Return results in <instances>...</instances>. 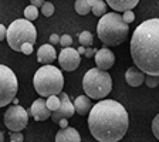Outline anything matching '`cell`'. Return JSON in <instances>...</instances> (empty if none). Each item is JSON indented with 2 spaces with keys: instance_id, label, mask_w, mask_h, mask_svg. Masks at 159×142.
Listing matches in <instances>:
<instances>
[{
  "instance_id": "1",
  "label": "cell",
  "mask_w": 159,
  "mask_h": 142,
  "mask_svg": "<svg viewBox=\"0 0 159 142\" xmlns=\"http://www.w3.org/2000/svg\"><path fill=\"white\" fill-rule=\"evenodd\" d=\"M128 112L122 104L114 99H102L89 109V132L99 142H118L128 131Z\"/></svg>"
},
{
  "instance_id": "2",
  "label": "cell",
  "mask_w": 159,
  "mask_h": 142,
  "mask_svg": "<svg viewBox=\"0 0 159 142\" xmlns=\"http://www.w3.org/2000/svg\"><path fill=\"white\" fill-rule=\"evenodd\" d=\"M131 57L146 76H159V20L149 19L135 29L131 39Z\"/></svg>"
},
{
  "instance_id": "3",
  "label": "cell",
  "mask_w": 159,
  "mask_h": 142,
  "mask_svg": "<svg viewBox=\"0 0 159 142\" xmlns=\"http://www.w3.org/2000/svg\"><path fill=\"white\" fill-rule=\"evenodd\" d=\"M129 33V26L124 23L121 14L116 11L105 13L99 17L97 24V34L104 46H119L126 40Z\"/></svg>"
},
{
  "instance_id": "4",
  "label": "cell",
  "mask_w": 159,
  "mask_h": 142,
  "mask_svg": "<svg viewBox=\"0 0 159 142\" xmlns=\"http://www.w3.org/2000/svg\"><path fill=\"white\" fill-rule=\"evenodd\" d=\"M33 84L37 94L41 95L43 98H47L50 95H57L63 91L64 77L63 73L57 67L51 66V64H46L36 71Z\"/></svg>"
},
{
  "instance_id": "5",
  "label": "cell",
  "mask_w": 159,
  "mask_h": 142,
  "mask_svg": "<svg viewBox=\"0 0 159 142\" xmlns=\"http://www.w3.org/2000/svg\"><path fill=\"white\" fill-rule=\"evenodd\" d=\"M83 88L87 97L93 99H102L112 89V78L107 71L99 68H89L83 78Z\"/></svg>"
},
{
  "instance_id": "6",
  "label": "cell",
  "mask_w": 159,
  "mask_h": 142,
  "mask_svg": "<svg viewBox=\"0 0 159 142\" xmlns=\"http://www.w3.org/2000/svg\"><path fill=\"white\" fill-rule=\"evenodd\" d=\"M6 39L10 48H13L14 51H20V48H21V46L24 43H30L33 46L36 44V40H37L36 27L29 20L17 19L9 26L6 33Z\"/></svg>"
},
{
  "instance_id": "7",
  "label": "cell",
  "mask_w": 159,
  "mask_h": 142,
  "mask_svg": "<svg viewBox=\"0 0 159 142\" xmlns=\"http://www.w3.org/2000/svg\"><path fill=\"white\" fill-rule=\"evenodd\" d=\"M19 83L13 70L0 64V108L9 105L17 94Z\"/></svg>"
},
{
  "instance_id": "8",
  "label": "cell",
  "mask_w": 159,
  "mask_h": 142,
  "mask_svg": "<svg viewBox=\"0 0 159 142\" xmlns=\"http://www.w3.org/2000/svg\"><path fill=\"white\" fill-rule=\"evenodd\" d=\"M29 122V112L21 105H11L4 112V125L11 132H21Z\"/></svg>"
},
{
  "instance_id": "9",
  "label": "cell",
  "mask_w": 159,
  "mask_h": 142,
  "mask_svg": "<svg viewBox=\"0 0 159 142\" xmlns=\"http://www.w3.org/2000/svg\"><path fill=\"white\" fill-rule=\"evenodd\" d=\"M80 63H81V57L77 53V50L71 47H64L58 56V64L64 71H74L78 68Z\"/></svg>"
},
{
  "instance_id": "10",
  "label": "cell",
  "mask_w": 159,
  "mask_h": 142,
  "mask_svg": "<svg viewBox=\"0 0 159 142\" xmlns=\"http://www.w3.org/2000/svg\"><path fill=\"white\" fill-rule=\"evenodd\" d=\"M58 98H60L58 109H57V111H54V112H51V115H50V118L53 119L54 124L58 122L60 119H68V118H71V117L74 115V112H75L73 103H71V99H70V97L67 95V94L60 93Z\"/></svg>"
},
{
  "instance_id": "11",
  "label": "cell",
  "mask_w": 159,
  "mask_h": 142,
  "mask_svg": "<svg viewBox=\"0 0 159 142\" xmlns=\"http://www.w3.org/2000/svg\"><path fill=\"white\" fill-rule=\"evenodd\" d=\"M94 58H95L97 68L102 70V71L109 70L114 66V63H115V56H114V53L111 51V50L107 48V46H104L102 48L97 50Z\"/></svg>"
},
{
  "instance_id": "12",
  "label": "cell",
  "mask_w": 159,
  "mask_h": 142,
  "mask_svg": "<svg viewBox=\"0 0 159 142\" xmlns=\"http://www.w3.org/2000/svg\"><path fill=\"white\" fill-rule=\"evenodd\" d=\"M29 112L33 115V118L36 119V121H46V119H48L50 115H51V111L47 108L44 98H39V99H36V101H33V105L30 107Z\"/></svg>"
},
{
  "instance_id": "13",
  "label": "cell",
  "mask_w": 159,
  "mask_h": 142,
  "mask_svg": "<svg viewBox=\"0 0 159 142\" xmlns=\"http://www.w3.org/2000/svg\"><path fill=\"white\" fill-rule=\"evenodd\" d=\"M56 48L53 47V44H43L37 50V61L41 64H51L56 60Z\"/></svg>"
},
{
  "instance_id": "14",
  "label": "cell",
  "mask_w": 159,
  "mask_h": 142,
  "mask_svg": "<svg viewBox=\"0 0 159 142\" xmlns=\"http://www.w3.org/2000/svg\"><path fill=\"white\" fill-rule=\"evenodd\" d=\"M56 142H81V136L75 128L67 126V128H61L57 132Z\"/></svg>"
},
{
  "instance_id": "15",
  "label": "cell",
  "mask_w": 159,
  "mask_h": 142,
  "mask_svg": "<svg viewBox=\"0 0 159 142\" xmlns=\"http://www.w3.org/2000/svg\"><path fill=\"white\" fill-rule=\"evenodd\" d=\"M125 80L131 87H139L141 84L145 83V74L134 66V67H129V68L126 70Z\"/></svg>"
},
{
  "instance_id": "16",
  "label": "cell",
  "mask_w": 159,
  "mask_h": 142,
  "mask_svg": "<svg viewBox=\"0 0 159 142\" xmlns=\"http://www.w3.org/2000/svg\"><path fill=\"white\" fill-rule=\"evenodd\" d=\"M105 3L114 11L118 13V11H125V10H132L139 3V0H105Z\"/></svg>"
},
{
  "instance_id": "17",
  "label": "cell",
  "mask_w": 159,
  "mask_h": 142,
  "mask_svg": "<svg viewBox=\"0 0 159 142\" xmlns=\"http://www.w3.org/2000/svg\"><path fill=\"white\" fill-rule=\"evenodd\" d=\"M73 105H74L75 112H78L80 115H87L89 112L91 107H93V104H91V101H89V98L87 95H80L75 98Z\"/></svg>"
},
{
  "instance_id": "18",
  "label": "cell",
  "mask_w": 159,
  "mask_h": 142,
  "mask_svg": "<svg viewBox=\"0 0 159 142\" xmlns=\"http://www.w3.org/2000/svg\"><path fill=\"white\" fill-rule=\"evenodd\" d=\"M91 11H93V14L94 16H97V17L104 16L105 11H107V3L105 2H102V0H98V2L91 7Z\"/></svg>"
},
{
  "instance_id": "19",
  "label": "cell",
  "mask_w": 159,
  "mask_h": 142,
  "mask_svg": "<svg viewBox=\"0 0 159 142\" xmlns=\"http://www.w3.org/2000/svg\"><path fill=\"white\" fill-rule=\"evenodd\" d=\"M75 11L81 16H85L91 11V7L88 6V2L87 0H77L75 2Z\"/></svg>"
},
{
  "instance_id": "20",
  "label": "cell",
  "mask_w": 159,
  "mask_h": 142,
  "mask_svg": "<svg viewBox=\"0 0 159 142\" xmlns=\"http://www.w3.org/2000/svg\"><path fill=\"white\" fill-rule=\"evenodd\" d=\"M78 40H80V44L83 47H87V46H93L94 43V39H93V34L89 33V31H81L78 36Z\"/></svg>"
},
{
  "instance_id": "21",
  "label": "cell",
  "mask_w": 159,
  "mask_h": 142,
  "mask_svg": "<svg viewBox=\"0 0 159 142\" xmlns=\"http://www.w3.org/2000/svg\"><path fill=\"white\" fill-rule=\"evenodd\" d=\"M46 105H47V108H48L51 112H54V111H57V109H58V107H60V98L57 95L47 97Z\"/></svg>"
},
{
  "instance_id": "22",
  "label": "cell",
  "mask_w": 159,
  "mask_h": 142,
  "mask_svg": "<svg viewBox=\"0 0 159 142\" xmlns=\"http://www.w3.org/2000/svg\"><path fill=\"white\" fill-rule=\"evenodd\" d=\"M24 17H26V20H29V21H31V20H36L37 17H39V9L34 6H27L26 9H24Z\"/></svg>"
},
{
  "instance_id": "23",
  "label": "cell",
  "mask_w": 159,
  "mask_h": 142,
  "mask_svg": "<svg viewBox=\"0 0 159 142\" xmlns=\"http://www.w3.org/2000/svg\"><path fill=\"white\" fill-rule=\"evenodd\" d=\"M41 13H43L46 17H50L54 13V4L50 3V2H44L43 6H41Z\"/></svg>"
},
{
  "instance_id": "24",
  "label": "cell",
  "mask_w": 159,
  "mask_h": 142,
  "mask_svg": "<svg viewBox=\"0 0 159 142\" xmlns=\"http://www.w3.org/2000/svg\"><path fill=\"white\" fill-rule=\"evenodd\" d=\"M121 17H122L124 23H126V24L132 23L134 20H135V14H134L132 10H125V11H124V14H121Z\"/></svg>"
},
{
  "instance_id": "25",
  "label": "cell",
  "mask_w": 159,
  "mask_h": 142,
  "mask_svg": "<svg viewBox=\"0 0 159 142\" xmlns=\"http://www.w3.org/2000/svg\"><path fill=\"white\" fill-rule=\"evenodd\" d=\"M58 43L61 44L63 47H70L71 44H73V39H71V36H70V34H64V36L60 37Z\"/></svg>"
},
{
  "instance_id": "26",
  "label": "cell",
  "mask_w": 159,
  "mask_h": 142,
  "mask_svg": "<svg viewBox=\"0 0 159 142\" xmlns=\"http://www.w3.org/2000/svg\"><path fill=\"white\" fill-rule=\"evenodd\" d=\"M146 85L149 88L158 87V76H146Z\"/></svg>"
},
{
  "instance_id": "27",
  "label": "cell",
  "mask_w": 159,
  "mask_h": 142,
  "mask_svg": "<svg viewBox=\"0 0 159 142\" xmlns=\"http://www.w3.org/2000/svg\"><path fill=\"white\" fill-rule=\"evenodd\" d=\"M152 132L155 135V138L159 139V117L156 115L152 121Z\"/></svg>"
},
{
  "instance_id": "28",
  "label": "cell",
  "mask_w": 159,
  "mask_h": 142,
  "mask_svg": "<svg viewBox=\"0 0 159 142\" xmlns=\"http://www.w3.org/2000/svg\"><path fill=\"white\" fill-rule=\"evenodd\" d=\"M20 51H21L23 54H26V56H30V54L33 53V44L24 43L23 46H21V48H20Z\"/></svg>"
},
{
  "instance_id": "29",
  "label": "cell",
  "mask_w": 159,
  "mask_h": 142,
  "mask_svg": "<svg viewBox=\"0 0 159 142\" xmlns=\"http://www.w3.org/2000/svg\"><path fill=\"white\" fill-rule=\"evenodd\" d=\"M24 136L21 132H11V135H10V141L11 142H23Z\"/></svg>"
},
{
  "instance_id": "30",
  "label": "cell",
  "mask_w": 159,
  "mask_h": 142,
  "mask_svg": "<svg viewBox=\"0 0 159 142\" xmlns=\"http://www.w3.org/2000/svg\"><path fill=\"white\" fill-rule=\"evenodd\" d=\"M97 50L95 48H85V51H84V56L88 57V58H91L93 56H95Z\"/></svg>"
},
{
  "instance_id": "31",
  "label": "cell",
  "mask_w": 159,
  "mask_h": 142,
  "mask_svg": "<svg viewBox=\"0 0 159 142\" xmlns=\"http://www.w3.org/2000/svg\"><path fill=\"white\" fill-rule=\"evenodd\" d=\"M6 33H7V29L3 24H0V41H3L6 39Z\"/></svg>"
},
{
  "instance_id": "32",
  "label": "cell",
  "mask_w": 159,
  "mask_h": 142,
  "mask_svg": "<svg viewBox=\"0 0 159 142\" xmlns=\"http://www.w3.org/2000/svg\"><path fill=\"white\" fill-rule=\"evenodd\" d=\"M60 41V36H57V34H51L50 36V44H57Z\"/></svg>"
},
{
  "instance_id": "33",
  "label": "cell",
  "mask_w": 159,
  "mask_h": 142,
  "mask_svg": "<svg viewBox=\"0 0 159 142\" xmlns=\"http://www.w3.org/2000/svg\"><path fill=\"white\" fill-rule=\"evenodd\" d=\"M30 3H31V6H34V7H37V9H39V7H41V6H43L44 0H31Z\"/></svg>"
},
{
  "instance_id": "34",
  "label": "cell",
  "mask_w": 159,
  "mask_h": 142,
  "mask_svg": "<svg viewBox=\"0 0 159 142\" xmlns=\"http://www.w3.org/2000/svg\"><path fill=\"white\" fill-rule=\"evenodd\" d=\"M57 124H58L61 128H67V126H68V119H60Z\"/></svg>"
},
{
  "instance_id": "35",
  "label": "cell",
  "mask_w": 159,
  "mask_h": 142,
  "mask_svg": "<svg viewBox=\"0 0 159 142\" xmlns=\"http://www.w3.org/2000/svg\"><path fill=\"white\" fill-rule=\"evenodd\" d=\"M84 51H85V47H83V46H80L78 47V50H77V53L81 56V54H84Z\"/></svg>"
},
{
  "instance_id": "36",
  "label": "cell",
  "mask_w": 159,
  "mask_h": 142,
  "mask_svg": "<svg viewBox=\"0 0 159 142\" xmlns=\"http://www.w3.org/2000/svg\"><path fill=\"white\" fill-rule=\"evenodd\" d=\"M87 2H88V6H89V7H93L94 4H95L97 2H98V0H87Z\"/></svg>"
},
{
  "instance_id": "37",
  "label": "cell",
  "mask_w": 159,
  "mask_h": 142,
  "mask_svg": "<svg viewBox=\"0 0 159 142\" xmlns=\"http://www.w3.org/2000/svg\"><path fill=\"white\" fill-rule=\"evenodd\" d=\"M0 142H4V135L2 131H0Z\"/></svg>"
}]
</instances>
